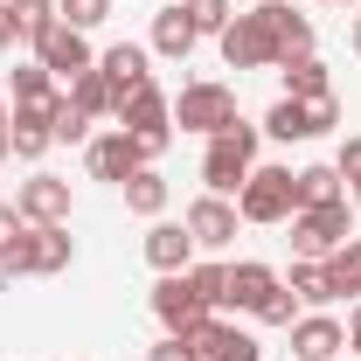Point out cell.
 <instances>
[{
    "label": "cell",
    "mask_w": 361,
    "mask_h": 361,
    "mask_svg": "<svg viewBox=\"0 0 361 361\" xmlns=\"http://www.w3.org/2000/svg\"><path fill=\"white\" fill-rule=\"evenodd\" d=\"M341 348H348V326H341V319H326V313L292 319V355L299 361H334Z\"/></svg>",
    "instance_id": "9a60e30c"
},
{
    "label": "cell",
    "mask_w": 361,
    "mask_h": 361,
    "mask_svg": "<svg viewBox=\"0 0 361 361\" xmlns=\"http://www.w3.org/2000/svg\"><path fill=\"white\" fill-rule=\"evenodd\" d=\"M299 180V209H326V202H348L341 195V167H306V174H292Z\"/></svg>",
    "instance_id": "4316f807"
},
{
    "label": "cell",
    "mask_w": 361,
    "mask_h": 361,
    "mask_svg": "<svg viewBox=\"0 0 361 361\" xmlns=\"http://www.w3.org/2000/svg\"><path fill=\"white\" fill-rule=\"evenodd\" d=\"M180 341H188L202 361H257V341H250L243 326H223V319H202V326L180 334Z\"/></svg>",
    "instance_id": "8fae6325"
},
{
    "label": "cell",
    "mask_w": 361,
    "mask_h": 361,
    "mask_svg": "<svg viewBox=\"0 0 361 361\" xmlns=\"http://www.w3.org/2000/svg\"><path fill=\"white\" fill-rule=\"evenodd\" d=\"M49 126H56V139H63V146L90 139V118L77 111V104H70V97H56V104H49Z\"/></svg>",
    "instance_id": "1f68e13d"
},
{
    "label": "cell",
    "mask_w": 361,
    "mask_h": 361,
    "mask_svg": "<svg viewBox=\"0 0 361 361\" xmlns=\"http://www.w3.org/2000/svg\"><path fill=\"white\" fill-rule=\"evenodd\" d=\"M21 229H28V216H21V209H7V202H0V257H7V250H14V243H21Z\"/></svg>",
    "instance_id": "e575fe53"
},
{
    "label": "cell",
    "mask_w": 361,
    "mask_h": 361,
    "mask_svg": "<svg viewBox=\"0 0 361 361\" xmlns=\"http://www.w3.org/2000/svg\"><path fill=\"white\" fill-rule=\"evenodd\" d=\"M14 104H56V77H49L42 63H21V70H14Z\"/></svg>",
    "instance_id": "83f0119b"
},
{
    "label": "cell",
    "mask_w": 361,
    "mask_h": 361,
    "mask_svg": "<svg viewBox=\"0 0 361 361\" xmlns=\"http://www.w3.org/2000/svg\"><path fill=\"white\" fill-rule=\"evenodd\" d=\"M348 236H355V209L348 202H326V209H299L292 216V250L299 257H334Z\"/></svg>",
    "instance_id": "277c9868"
},
{
    "label": "cell",
    "mask_w": 361,
    "mask_h": 361,
    "mask_svg": "<svg viewBox=\"0 0 361 361\" xmlns=\"http://www.w3.org/2000/svg\"><path fill=\"white\" fill-rule=\"evenodd\" d=\"M118 188H126V209H133V216H160V209H167V180L153 174V167H139V174L118 180Z\"/></svg>",
    "instance_id": "d4e9b609"
},
{
    "label": "cell",
    "mask_w": 361,
    "mask_h": 361,
    "mask_svg": "<svg viewBox=\"0 0 361 361\" xmlns=\"http://www.w3.org/2000/svg\"><path fill=\"white\" fill-rule=\"evenodd\" d=\"M334 7H355V0H334Z\"/></svg>",
    "instance_id": "b9f144b4"
},
{
    "label": "cell",
    "mask_w": 361,
    "mask_h": 361,
    "mask_svg": "<svg viewBox=\"0 0 361 361\" xmlns=\"http://www.w3.org/2000/svg\"><path fill=\"white\" fill-rule=\"evenodd\" d=\"M334 167H341V180H355V188H361V139L341 146V160H334Z\"/></svg>",
    "instance_id": "d590c367"
},
{
    "label": "cell",
    "mask_w": 361,
    "mask_h": 361,
    "mask_svg": "<svg viewBox=\"0 0 361 361\" xmlns=\"http://www.w3.org/2000/svg\"><path fill=\"white\" fill-rule=\"evenodd\" d=\"M7 7H14V28L28 42H42L49 28H56V0H7Z\"/></svg>",
    "instance_id": "f1b7e54d"
},
{
    "label": "cell",
    "mask_w": 361,
    "mask_h": 361,
    "mask_svg": "<svg viewBox=\"0 0 361 361\" xmlns=\"http://www.w3.org/2000/svg\"><path fill=\"white\" fill-rule=\"evenodd\" d=\"M348 348H361V306L348 313Z\"/></svg>",
    "instance_id": "f35d334b"
},
{
    "label": "cell",
    "mask_w": 361,
    "mask_h": 361,
    "mask_svg": "<svg viewBox=\"0 0 361 361\" xmlns=\"http://www.w3.org/2000/svg\"><path fill=\"white\" fill-rule=\"evenodd\" d=\"M257 319H264V326H292V319H299V299L285 292V278H278V292H271L264 306H257Z\"/></svg>",
    "instance_id": "836d02e7"
},
{
    "label": "cell",
    "mask_w": 361,
    "mask_h": 361,
    "mask_svg": "<svg viewBox=\"0 0 361 361\" xmlns=\"http://www.w3.org/2000/svg\"><path fill=\"white\" fill-rule=\"evenodd\" d=\"M153 313H160L167 334H195L202 319H216V313H209V299L188 285V271H160V285H153Z\"/></svg>",
    "instance_id": "8992f818"
},
{
    "label": "cell",
    "mask_w": 361,
    "mask_h": 361,
    "mask_svg": "<svg viewBox=\"0 0 361 361\" xmlns=\"http://www.w3.org/2000/svg\"><path fill=\"white\" fill-rule=\"evenodd\" d=\"M271 292H278V271L257 264V257H243V264H229V299H223V306H236V313H257Z\"/></svg>",
    "instance_id": "2e32d148"
},
{
    "label": "cell",
    "mask_w": 361,
    "mask_h": 361,
    "mask_svg": "<svg viewBox=\"0 0 361 361\" xmlns=\"http://www.w3.org/2000/svg\"><path fill=\"white\" fill-rule=\"evenodd\" d=\"M97 70H104V84H111V97L153 77V70H146V49H139V42H118V49H104V63H97Z\"/></svg>",
    "instance_id": "d6986e66"
},
{
    "label": "cell",
    "mask_w": 361,
    "mask_h": 361,
    "mask_svg": "<svg viewBox=\"0 0 361 361\" xmlns=\"http://www.w3.org/2000/svg\"><path fill=\"white\" fill-rule=\"evenodd\" d=\"M153 49H160V56H188V49H195V21H188L180 7H160V14H153Z\"/></svg>",
    "instance_id": "603a6c76"
},
{
    "label": "cell",
    "mask_w": 361,
    "mask_h": 361,
    "mask_svg": "<svg viewBox=\"0 0 361 361\" xmlns=\"http://www.w3.org/2000/svg\"><path fill=\"white\" fill-rule=\"evenodd\" d=\"M70 264V229L63 223H28L21 229V243L0 257V278H14V271H35V278H49V271Z\"/></svg>",
    "instance_id": "3957f363"
},
{
    "label": "cell",
    "mask_w": 361,
    "mask_h": 361,
    "mask_svg": "<svg viewBox=\"0 0 361 361\" xmlns=\"http://www.w3.org/2000/svg\"><path fill=\"white\" fill-rule=\"evenodd\" d=\"M355 49H361V21H355Z\"/></svg>",
    "instance_id": "60d3db41"
},
{
    "label": "cell",
    "mask_w": 361,
    "mask_h": 361,
    "mask_svg": "<svg viewBox=\"0 0 361 361\" xmlns=\"http://www.w3.org/2000/svg\"><path fill=\"white\" fill-rule=\"evenodd\" d=\"M257 14L271 21V42H278V63H292V56H306V49H313V21H306V14H292L285 0H264Z\"/></svg>",
    "instance_id": "e0dca14e"
},
{
    "label": "cell",
    "mask_w": 361,
    "mask_h": 361,
    "mask_svg": "<svg viewBox=\"0 0 361 361\" xmlns=\"http://www.w3.org/2000/svg\"><path fill=\"white\" fill-rule=\"evenodd\" d=\"M111 14V0H56V21L63 28H97Z\"/></svg>",
    "instance_id": "d6a6232c"
},
{
    "label": "cell",
    "mask_w": 361,
    "mask_h": 361,
    "mask_svg": "<svg viewBox=\"0 0 361 361\" xmlns=\"http://www.w3.org/2000/svg\"><path fill=\"white\" fill-rule=\"evenodd\" d=\"M49 146H56L49 111H42V104H14V118H7V153H21V160H42Z\"/></svg>",
    "instance_id": "4fadbf2b"
},
{
    "label": "cell",
    "mask_w": 361,
    "mask_h": 361,
    "mask_svg": "<svg viewBox=\"0 0 361 361\" xmlns=\"http://www.w3.org/2000/svg\"><path fill=\"white\" fill-rule=\"evenodd\" d=\"M264 133H271V139H313V133H319V126H313V104L278 97V104H271V118H264Z\"/></svg>",
    "instance_id": "44dd1931"
},
{
    "label": "cell",
    "mask_w": 361,
    "mask_h": 361,
    "mask_svg": "<svg viewBox=\"0 0 361 361\" xmlns=\"http://www.w3.org/2000/svg\"><path fill=\"white\" fill-rule=\"evenodd\" d=\"M285 97H299V104H313V97H334V90H326V63H319L313 49L285 63Z\"/></svg>",
    "instance_id": "ffe728a7"
},
{
    "label": "cell",
    "mask_w": 361,
    "mask_h": 361,
    "mask_svg": "<svg viewBox=\"0 0 361 361\" xmlns=\"http://www.w3.org/2000/svg\"><path fill=\"white\" fill-rule=\"evenodd\" d=\"M174 126L180 133H223V126H236V90L229 84H188L174 104Z\"/></svg>",
    "instance_id": "5b68a950"
},
{
    "label": "cell",
    "mask_w": 361,
    "mask_h": 361,
    "mask_svg": "<svg viewBox=\"0 0 361 361\" xmlns=\"http://www.w3.org/2000/svg\"><path fill=\"white\" fill-rule=\"evenodd\" d=\"M90 180H133L139 167H146V153H139V139L133 133H104V139H90Z\"/></svg>",
    "instance_id": "9c48e42d"
},
{
    "label": "cell",
    "mask_w": 361,
    "mask_h": 361,
    "mask_svg": "<svg viewBox=\"0 0 361 361\" xmlns=\"http://www.w3.org/2000/svg\"><path fill=\"white\" fill-rule=\"evenodd\" d=\"M326 264V285H334V299H348V292H361V236H348L334 257H319Z\"/></svg>",
    "instance_id": "cb8c5ba5"
},
{
    "label": "cell",
    "mask_w": 361,
    "mask_h": 361,
    "mask_svg": "<svg viewBox=\"0 0 361 361\" xmlns=\"http://www.w3.org/2000/svg\"><path fill=\"white\" fill-rule=\"evenodd\" d=\"M14 209H21L28 223H70V180H56V174H35V180H21Z\"/></svg>",
    "instance_id": "7c38bea8"
},
{
    "label": "cell",
    "mask_w": 361,
    "mask_h": 361,
    "mask_svg": "<svg viewBox=\"0 0 361 361\" xmlns=\"http://www.w3.org/2000/svg\"><path fill=\"white\" fill-rule=\"evenodd\" d=\"M7 118H14V111H7V104H0V153H7Z\"/></svg>",
    "instance_id": "ab89813d"
},
{
    "label": "cell",
    "mask_w": 361,
    "mask_h": 361,
    "mask_svg": "<svg viewBox=\"0 0 361 361\" xmlns=\"http://www.w3.org/2000/svg\"><path fill=\"white\" fill-rule=\"evenodd\" d=\"M355 209H361V188H355Z\"/></svg>",
    "instance_id": "7bdbcfd3"
},
{
    "label": "cell",
    "mask_w": 361,
    "mask_h": 361,
    "mask_svg": "<svg viewBox=\"0 0 361 361\" xmlns=\"http://www.w3.org/2000/svg\"><path fill=\"white\" fill-rule=\"evenodd\" d=\"M236 216L243 223H292L299 216V180H292V167H250V180L236 188Z\"/></svg>",
    "instance_id": "7a4b0ae2"
},
{
    "label": "cell",
    "mask_w": 361,
    "mask_h": 361,
    "mask_svg": "<svg viewBox=\"0 0 361 361\" xmlns=\"http://www.w3.org/2000/svg\"><path fill=\"white\" fill-rule=\"evenodd\" d=\"M180 14L195 21V35H223L229 28V0H180Z\"/></svg>",
    "instance_id": "4dcf8cb0"
},
{
    "label": "cell",
    "mask_w": 361,
    "mask_h": 361,
    "mask_svg": "<svg viewBox=\"0 0 361 361\" xmlns=\"http://www.w3.org/2000/svg\"><path fill=\"white\" fill-rule=\"evenodd\" d=\"M223 63L229 70H264V63H278V42H271V21L250 7V14H229L223 28Z\"/></svg>",
    "instance_id": "52a82bcc"
},
{
    "label": "cell",
    "mask_w": 361,
    "mask_h": 361,
    "mask_svg": "<svg viewBox=\"0 0 361 361\" xmlns=\"http://www.w3.org/2000/svg\"><path fill=\"white\" fill-rule=\"evenodd\" d=\"M14 35H21V28H14V7L0 0V49H14Z\"/></svg>",
    "instance_id": "74e56055"
},
{
    "label": "cell",
    "mask_w": 361,
    "mask_h": 361,
    "mask_svg": "<svg viewBox=\"0 0 361 361\" xmlns=\"http://www.w3.org/2000/svg\"><path fill=\"white\" fill-rule=\"evenodd\" d=\"M146 257H153V271H188V257H195V236H188V223H160V229H146Z\"/></svg>",
    "instance_id": "ac0fdd59"
},
{
    "label": "cell",
    "mask_w": 361,
    "mask_h": 361,
    "mask_svg": "<svg viewBox=\"0 0 361 361\" xmlns=\"http://www.w3.org/2000/svg\"><path fill=\"white\" fill-rule=\"evenodd\" d=\"M188 236H195L202 250H223V243H236V209H229L223 195H202V202L188 209Z\"/></svg>",
    "instance_id": "5bb4252c"
},
{
    "label": "cell",
    "mask_w": 361,
    "mask_h": 361,
    "mask_svg": "<svg viewBox=\"0 0 361 361\" xmlns=\"http://www.w3.org/2000/svg\"><path fill=\"white\" fill-rule=\"evenodd\" d=\"M70 104H77L84 118H104V111H111V84H104V70H97V63H90L84 77H70Z\"/></svg>",
    "instance_id": "484cf974"
},
{
    "label": "cell",
    "mask_w": 361,
    "mask_h": 361,
    "mask_svg": "<svg viewBox=\"0 0 361 361\" xmlns=\"http://www.w3.org/2000/svg\"><path fill=\"white\" fill-rule=\"evenodd\" d=\"M285 292H292L299 306H326V299H334L326 264H319V257H299V264H292V278H285Z\"/></svg>",
    "instance_id": "7402d4cb"
},
{
    "label": "cell",
    "mask_w": 361,
    "mask_h": 361,
    "mask_svg": "<svg viewBox=\"0 0 361 361\" xmlns=\"http://www.w3.org/2000/svg\"><path fill=\"white\" fill-rule=\"evenodd\" d=\"M35 63H42L49 77H84L90 70V42H84V28H49L42 42H35Z\"/></svg>",
    "instance_id": "30bf717a"
},
{
    "label": "cell",
    "mask_w": 361,
    "mask_h": 361,
    "mask_svg": "<svg viewBox=\"0 0 361 361\" xmlns=\"http://www.w3.org/2000/svg\"><path fill=\"white\" fill-rule=\"evenodd\" d=\"M257 167V126H223V133L209 139V153H202V180H209V195H236L243 180Z\"/></svg>",
    "instance_id": "6da1fadb"
},
{
    "label": "cell",
    "mask_w": 361,
    "mask_h": 361,
    "mask_svg": "<svg viewBox=\"0 0 361 361\" xmlns=\"http://www.w3.org/2000/svg\"><path fill=\"white\" fill-rule=\"evenodd\" d=\"M188 285H195V292L209 299V313H216L229 299V264H188Z\"/></svg>",
    "instance_id": "f546056e"
},
{
    "label": "cell",
    "mask_w": 361,
    "mask_h": 361,
    "mask_svg": "<svg viewBox=\"0 0 361 361\" xmlns=\"http://www.w3.org/2000/svg\"><path fill=\"white\" fill-rule=\"evenodd\" d=\"M153 361H202V355H195V348H188V341H180V334H167V341H160V348H153Z\"/></svg>",
    "instance_id": "8d00e7d4"
},
{
    "label": "cell",
    "mask_w": 361,
    "mask_h": 361,
    "mask_svg": "<svg viewBox=\"0 0 361 361\" xmlns=\"http://www.w3.org/2000/svg\"><path fill=\"white\" fill-rule=\"evenodd\" d=\"M111 118H118V133H160V126H174V104H167V90L146 77V84L111 97Z\"/></svg>",
    "instance_id": "ba28073f"
}]
</instances>
